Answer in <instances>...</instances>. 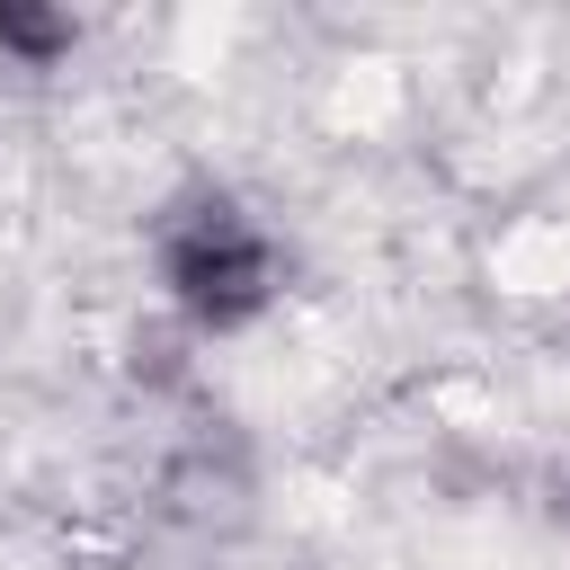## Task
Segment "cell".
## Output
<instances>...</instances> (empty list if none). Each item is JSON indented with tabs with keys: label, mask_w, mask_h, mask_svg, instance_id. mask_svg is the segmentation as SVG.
I'll return each mask as SVG.
<instances>
[{
	"label": "cell",
	"mask_w": 570,
	"mask_h": 570,
	"mask_svg": "<svg viewBox=\"0 0 570 570\" xmlns=\"http://www.w3.org/2000/svg\"><path fill=\"white\" fill-rule=\"evenodd\" d=\"M142 249H151V285H160L169 321L196 330V338H232V330H249L285 294V240H276V223L249 196L214 187V178L178 187L151 214Z\"/></svg>",
	"instance_id": "1"
},
{
	"label": "cell",
	"mask_w": 570,
	"mask_h": 570,
	"mask_svg": "<svg viewBox=\"0 0 570 570\" xmlns=\"http://www.w3.org/2000/svg\"><path fill=\"white\" fill-rule=\"evenodd\" d=\"M71 45H80V27L62 9H18V0L0 9V62L9 71H62Z\"/></svg>",
	"instance_id": "2"
}]
</instances>
